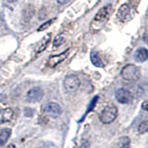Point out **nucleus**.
Returning <instances> with one entry per match:
<instances>
[{
	"mask_svg": "<svg viewBox=\"0 0 148 148\" xmlns=\"http://www.w3.org/2000/svg\"><path fill=\"white\" fill-rule=\"evenodd\" d=\"M111 13H112V6H111L110 4L106 5V6L104 8H102L98 11V13L95 16L94 20L92 21L91 31L92 32H98L99 30H101L106 23V21H108Z\"/></svg>",
	"mask_w": 148,
	"mask_h": 148,
	"instance_id": "nucleus-1",
	"label": "nucleus"
},
{
	"mask_svg": "<svg viewBox=\"0 0 148 148\" xmlns=\"http://www.w3.org/2000/svg\"><path fill=\"white\" fill-rule=\"evenodd\" d=\"M118 116V108L114 105H108L101 111L99 115V119L102 123L104 124H109L113 122L117 119Z\"/></svg>",
	"mask_w": 148,
	"mask_h": 148,
	"instance_id": "nucleus-2",
	"label": "nucleus"
},
{
	"mask_svg": "<svg viewBox=\"0 0 148 148\" xmlns=\"http://www.w3.org/2000/svg\"><path fill=\"white\" fill-rule=\"evenodd\" d=\"M121 76L125 81L136 82L141 77V71L135 65L129 64L126 65L121 71Z\"/></svg>",
	"mask_w": 148,
	"mask_h": 148,
	"instance_id": "nucleus-3",
	"label": "nucleus"
},
{
	"mask_svg": "<svg viewBox=\"0 0 148 148\" xmlns=\"http://www.w3.org/2000/svg\"><path fill=\"white\" fill-rule=\"evenodd\" d=\"M80 84L81 82L76 75H69L65 78V80L63 82L65 91L71 92V94L76 92L79 89V87H80Z\"/></svg>",
	"mask_w": 148,
	"mask_h": 148,
	"instance_id": "nucleus-4",
	"label": "nucleus"
},
{
	"mask_svg": "<svg viewBox=\"0 0 148 148\" xmlns=\"http://www.w3.org/2000/svg\"><path fill=\"white\" fill-rule=\"evenodd\" d=\"M45 113L50 118L57 119L62 114V108L58 104L51 102V103L46 104L45 106Z\"/></svg>",
	"mask_w": 148,
	"mask_h": 148,
	"instance_id": "nucleus-5",
	"label": "nucleus"
},
{
	"mask_svg": "<svg viewBox=\"0 0 148 148\" xmlns=\"http://www.w3.org/2000/svg\"><path fill=\"white\" fill-rule=\"evenodd\" d=\"M115 97L120 104H130L133 99V95L126 89H119L116 91Z\"/></svg>",
	"mask_w": 148,
	"mask_h": 148,
	"instance_id": "nucleus-6",
	"label": "nucleus"
},
{
	"mask_svg": "<svg viewBox=\"0 0 148 148\" xmlns=\"http://www.w3.org/2000/svg\"><path fill=\"white\" fill-rule=\"evenodd\" d=\"M44 96V91L40 87H34L31 90L28 91L26 99L30 103H36L42 100Z\"/></svg>",
	"mask_w": 148,
	"mask_h": 148,
	"instance_id": "nucleus-7",
	"label": "nucleus"
},
{
	"mask_svg": "<svg viewBox=\"0 0 148 148\" xmlns=\"http://www.w3.org/2000/svg\"><path fill=\"white\" fill-rule=\"evenodd\" d=\"M69 52V49L64 51L63 53L59 54V55H56V56H52V57H50L49 59H48V66L50 68H54V67L57 66V65H58L59 63H61L62 61H64V60L67 58Z\"/></svg>",
	"mask_w": 148,
	"mask_h": 148,
	"instance_id": "nucleus-8",
	"label": "nucleus"
},
{
	"mask_svg": "<svg viewBox=\"0 0 148 148\" xmlns=\"http://www.w3.org/2000/svg\"><path fill=\"white\" fill-rule=\"evenodd\" d=\"M13 118V110L9 108H0V123L10 121Z\"/></svg>",
	"mask_w": 148,
	"mask_h": 148,
	"instance_id": "nucleus-9",
	"label": "nucleus"
},
{
	"mask_svg": "<svg viewBox=\"0 0 148 148\" xmlns=\"http://www.w3.org/2000/svg\"><path fill=\"white\" fill-rule=\"evenodd\" d=\"M34 15V8L32 5H27V6L24 8L22 11V18L24 21L28 22L31 18H32V16Z\"/></svg>",
	"mask_w": 148,
	"mask_h": 148,
	"instance_id": "nucleus-10",
	"label": "nucleus"
},
{
	"mask_svg": "<svg viewBox=\"0 0 148 148\" xmlns=\"http://www.w3.org/2000/svg\"><path fill=\"white\" fill-rule=\"evenodd\" d=\"M130 16V7L127 4L122 5L121 7L119 8V11H118V17L120 21H125L126 18Z\"/></svg>",
	"mask_w": 148,
	"mask_h": 148,
	"instance_id": "nucleus-11",
	"label": "nucleus"
},
{
	"mask_svg": "<svg viewBox=\"0 0 148 148\" xmlns=\"http://www.w3.org/2000/svg\"><path fill=\"white\" fill-rule=\"evenodd\" d=\"M11 135V130L8 128L2 129L0 131V147L5 145L7 143L8 140Z\"/></svg>",
	"mask_w": 148,
	"mask_h": 148,
	"instance_id": "nucleus-12",
	"label": "nucleus"
},
{
	"mask_svg": "<svg viewBox=\"0 0 148 148\" xmlns=\"http://www.w3.org/2000/svg\"><path fill=\"white\" fill-rule=\"evenodd\" d=\"M90 58H91L92 63L94 64V66L98 67V68H103L104 67V63H103V61H102L101 58L99 57V54L97 53L95 50L92 51V52H91Z\"/></svg>",
	"mask_w": 148,
	"mask_h": 148,
	"instance_id": "nucleus-13",
	"label": "nucleus"
},
{
	"mask_svg": "<svg viewBox=\"0 0 148 148\" xmlns=\"http://www.w3.org/2000/svg\"><path fill=\"white\" fill-rule=\"evenodd\" d=\"M148 58V52L145 47L139 48L135 52V60L138 62H145Z\"/></svg>",
	"mask_w": 148,
	"mask_h": 148,
	"instance_id": "nucleus-14",
	"label": "nucleus"
},
{
	"mask_svg": "<svg viewBox=\"0 0 148 148\" xmlns=\"http://www.w3.org/2000/svg\"><path fill=\"white\" fill-rule=\"evenodd\" d=\"M50 38H51V34H48L47 35L45 36L44 38L39 42V44L37 45V48H36L37 53H40L46 48V46L48 45L49 42H50Z\"/></svg>",
	"mask_w": 148,
	"mask_h": 148,
	"instance_id": "nucleus-15",
	"label": "nucleus"
},
{
	"mask_svg": "<svg viewBox=\"0 0 148 148\" xmlns=\"http://www.w3.org/2000/svg\"><path fill=\"white\" fill-rule=\"evenodd\" d=\"M131 147V140L128 136H123L119 140L117 148H130Z\"/></svg>",
	"mask_w": 148,
	"mask_h": 148,
	"instance_id": "nucleus-16",
	"label": "nucleus"
},
{
	"mask_svg": "<svg viewBox=\"0 0 148 148\" xmlns=\"http://www.w3.org/2000/svg\"><path fill=\"white\" fill-rule=\"evenodd\" d=\"M65 41H66V38H65V36L63 34H59V35H57L55 37V39L53 41V45L54 46H60V45H62L64 43H65Z\"/></svg>",
	"mask_w": 148,
	"mask_h": 148,
	"instance_id": "nucleus-17",
	"label": "nucleus"
},
{
	"mask_svg": "<svg viewBox=\"0 0 148 148\" xmlns=\"http://www.w3.org/2000/svg\"><path fill=\"white\" fill-rule=\"evenodd\" d=\"M138 131H139V133H141V134L147 132V131H148V122L146 121V120L143 121L140 125H139Z\"/></svg>",
	"mask_w": 148,
	"mask_h": 148,
	"instance_id": "nucleus-18",
	"label": "nucleus"
},
{
	"mask_svg": "<svg viewBox=\"0 0 148 148\" xmlns=\"http://www.w3.org/2000/svg\"><path fill=\"white\" fill-rule=\"evenodd\" d=\"M56 21V18H53V20H50V21H46V22H45L44 24H42L38 29H37V31L38 32H42V31H45V30H46L47 28H49L50 26H51V24L54 22Z\"/></svg>",
	"mask_w": 148,
	"mask_h": 148,
	"instance_id": "nucleus-19",
	"label": "nucleus"
},
{
	"mask_svg": "<svg viewBox=\"0 0 148 148\" xmlns=\"http://www.w3.org/2000/svg\"><path fill=\"white\" fill-rule=\"evenodd\" d=\"M89 143H88L87 141H84L81 145V148H89Z\"/></svg>",
	"mask_w": 148,
	"mask_h": 148,
	"instance_id": "nucleus-20",
	"label": "nucleus"
},
{
	"mask_svg": "<svg viewBox=\"0 0 148 148\" xmlns=\"http://www.w3.org/2000/svg\"><path fill=\"white\" fill-rule=\"evenodd\" d=\"M69 0H57V2L60 5H64V4H67Z\"/></svg>",
	"mask_w": 148,
	"mask_h": 148,
	"instance_id": "nucleus-21",
	"label": "nucleus"
},
{
	"mask_svg": "<svg viewBox=\"0 0 148 148\" xmlns=\"http://www.w3.org/2000/svg\"><path fill=\"white\" fill-rule=\"evenodd\" d=\"M142 108L143 109V110H147V101H145L143 103V105H142Z\"/></svg>",
	"mask_w": 148,
	"mask_h": 148,
	"instance_id": "nucleus-22",
	"label": "nucleus"
},
{
	"mask_svg": "<svg viewBox=\"0 0 148 148\" xmlns=\"http://www.w3.org/2000/svg\"><path fill=\"white\" fill-rule=\"evenodd\" d=\"M6 148H17L16 145H14L13 143H10V145H8Z\"/></svg>",
	"mask_w": 148,
	"mask_h": 148,
	"instance_id": "nucleus-23",
	"label": "nucleus"
},
{
	"mask_svg": "<svg viewBox=\"0 0 148 148\" xmlns=\"http://www.w3.org/2000/svg\"><path fill=\"white\" fill-rule=\"evenodd\" d=\"M8 1L10 2V3H12V2H15V1H17V0H8Z\"/></svg>",
	"mask_w": 148,
	"mask_h": 148,
	"instance_id": "nucleus-24",
	"label": "nucleus"
}]
</instances>
